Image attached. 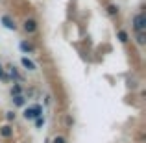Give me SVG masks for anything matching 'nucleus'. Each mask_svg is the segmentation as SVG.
Listing matches in <instances>:
<instances>
[{
    "label": "nucleus",
    "mask_w": 146,
    "mask_h": 143,
    "mask_svg": "<svg viewBox=\"0 0 146 143\" xmlns=\"http://www.w3.org/2000/svg\"><path fill=\"white\" fill-rule=\"evenodd\" d=\"M131 26H133V30H135V34H137V32H144V30H146V15L143 13V11L133 15Z\"/></svg>",
    "instance_id": "nucleus-1"
},
{
    "label": "nucleus",
    "mask_w": 146,
    "mask_h": 143,
    "mask_svg": "<svg viewBox=\"0 0 146 143\" xmlns=\"http://www.w3.org/2000/svg\"><path fill=\"white\" fill-rule=\"evenodd\" d=\"M41 115H43V106H39V104L24 110V117L26 119H37V117H41Z\"/></svg>",
    "instance_id": "nucleus-2"
},
{
    "label": "nucleus",
    "mask_w": 146,
    "mask_h": 143,
    "mask_svg": "<svg viewBox=\"0 0 146 143\" xmlns=\"http://www.w3.org/2000/svg\"><path fill=\"white\" fill-rule=\"evenodd\" d=\"M22 28H24L26 34H35L37 28H39V24H37L35 19H26V21L22 22Z\"/></svg>",
    "instance_id": "nucleus-3"
},
{
    "label": "nucleus",
    "mask_w": 146,
    "mask_h": 143,
    "mask_svg": "<svg viewBox=\"0 0 146 143\" xmlns=\"http://www.w3.org/2000/svg\"><path fill=\"white\" fill-rule=\"evenodd\" d=\"M0 22H2V24H4V28H7V30H17V24H15V21L9 17V15H2Z\"/></svg>",
    "instance_id": "nucleus-4"
},
{
    "label": "nucleus",
    "mask_w": 146,
    "mask_h": 143,
    "mask_svg": "<svg viewBox=\"0 0 146 143\" xmlns=\"http://www.w3.org/2000/svg\"><path fill=\"white\" fill-rule=\"evenodd\" d=\"M19 48H21L24 54H33V52H35V47H33L32 43H28V41H21Z\"/></svg>",
    "instance_id": "nucleus-5"
},
{
    "label": "nucleus",
    "mask_w": 146,
    "mask_h": 143,
    "mask_svg": "<svg viewBox=\"0 0 146 143\" xmlns=\"http://www.w3.org/2000/svg\"><path fill=\"white\" fill-rule=\"evenodd\" d=\"M21 63H22V67H24L26 69V71H35V69H37V65L35 63H33V61L32 60H28V58H22V60H21Z\"/></svg>",
    "instance_id": "nucleus-6"
},
{
    "label": "nucleus",
    "mask_w": 146,
    "mask_h": 143,
    "mask_svg": "<svg viewBox=\"0 0 146 143\" xmlns=\"http://www.w3.org/2000/svg\"><path fill=\"white\" fill-rule=\"evenodd\" d=\"M7 73H9V78L11 80H17V82H21V80H22V76L17 73V69H15L13 65H9V67H7Z\"/></svg>",
    "instance_id": "nucleus-7"
},
{
    "label": "nucleus",
    "mask_w": 146,
    "mask_h": 143,
    "mask_svg": "<svg viewBox=\"0 0 146 143\" xmlns=\"http://www.w3.org/2000/svg\"><path fill=\"white\" fill-rule=\"evenodd\" d=\"M135 43L139 45V47H144L146 45V34L144 32H137L135 34Z\"/></svg>",
    "instance_id": "nucleus-8"
},
{
    "label": "nucleus",
    "mask_w": 146,
    "mask_h": 143,
    "mask_svg": "<svg viewBox=\"0 0 146 143\" xmlns=\"http://www.w3.org/2000/svg\"><path fill=\"white\" fill-rule=\"evenodd\" d=\"M0 136H2V138H11V136H13V128H11L9 125L2 126V128H0Z\"/></svg>",
    "instance_id": "nucleus-9"
},
{
    "label": "nucleus",
    "mask_w": 146,
    "mask_h": 143,
    "mask_svg": "<svg viewBox=\"0 0 146 143\" xmlns=\"http://www.w3.org/2000/svg\"><path fill=\"white\" fill-rule=\"evenodd\" d=\"M106 9H107V15H109V17H117L118 15V6L117 4H109Z\"/></svg>",
    "instance_id": "nucleus-10"
},
{
    "label": "nucleus",
    "mask_w": 146,
    "mask_h": 143,
    "mask_svg": "<svg viewBox=\"0 0 146 143\" xmlns=\"http://www.w3.org/2000/svg\"><path fill=\"white\" fill-rule=\"evenodd\" d=\"M13 104H15V106H24V104H26V99L22 95H15L13 97Z\"/></svg>",
    "instance_id": "nucleus-11"
},
{
    "label": "nucleus",
    "mask_w": 146,
    "mask_h": 143,
    "mask_svg": "<svg viewBox=\"0 0 146 143\" xmlns=\"http://www.w3.org/2000/svg\"><path fill=\"white\" fill-rule=\"evenodd\" d=\"M118 39H120V43H128V39H129V36H128V32L126 30H118Z\"/></svg>",
    "instance_id": "nucleus-12"
},
{
    "label": "nucleus",
    "mask_w": 146,
    "mask_h": 143,
    "mask_svg": "<svg viewBox=\"0 0 146 143\" xmlns=\"http://www.w3.org/2000/svg\"><path fill=\"white\" fill-rule=\"evenodd\" d=\"M22 93V87L19 86V84H15L13 87H11V97H15V95H21Z\"/></svg>",
    "instance_id": "nucleus-13"
},
{
    "label": "nucleus",
    "mask_w": 146,
    "mask_h": 143,
    "mask_svg": "<svg viewBox=\"0 0 146 143\" xmlns=\"http://www.w3.org/2000/svg\"><path fill=\"white\" fill-rule=\"evenodd\" d=\"M0 80H4V82H7V75H6V71L2 69V65H0Z\"/></svg>",
    "instance_id": "nucleus-14"
},
{
    "label": "nucleus",
    "mask_w": 146,
    "mask_h": 143,
    "mask_svg": "<svg viewBox=\"0 0 146 143\" xmlns=\"http://www.w3.org/2000/svg\"><path fill=\"white\" fill-rule=\"evenodd\" d=\"M6 119L7 121H15V111H6Z\"/></svg>",
    "instance_id": "nucleus-15"
},
{
    "label": "nucleus",
    "mask_w": 146,
    "mask_h": 143,
    "mask_svg": "<svg viewBox=\"0 0 146 143\" xmlns=\"http://www.w3.org/2000/svg\"><path fill=\"white\" fill-rule=\"evenodd\" d=\"M54 143H67V140H65L63 136H56L54 138Z\"/></svg>",
    "instance_id": "nucleus-16"
},
{
    "label": "nucleus",
    "mask_w": 146,
    "mask_h": 143,
    "mask_svg": "<svg viewBox=\"0 0 146 143\" xmlns=\"http://www.w3.org/2000/svg\"><path fill=\"white\" fill-rule=\"evenodd\" d=\"M35 125H37V126H43V125H44V117H37V119H35Z\"/></svg>",
    "instance_id": "nucleus-17"
}]
</instances>
